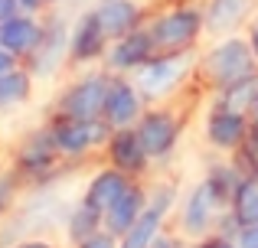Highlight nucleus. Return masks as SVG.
Masks as SVG:
<instances>
[{
    "instance_id": "c9c22d12",
    "label": "nucleus",
    "mask_w": 258,
    "mask_h": 248,
    "mask_svg": "<svg viewBox=\"0 0 258 248\" xmlns=\"http://www.w3.org/2000/svg\"><path fill=\"white\" fill-rule=\"evenodd\" d=\"M4 173H7V163H4V157H0V177H4Z\"/></svg>"
},
{
    "instance_id": "2f4dec72",
    "label": "nucleus",
    "mask_w": 258,
    "mask_h": 248,
    "mask_svg": "<svg viewBox=\"0 0 258 248\" xmlns=\"http://www.w3.org/2000/svg\"><path fill=\"white\" fill-rule=\"evenodd\" d=\"M245 39H248V46H252V56H255V62H258V13L252 17V23L245 26Z\"/></svg>"
},
{
    "instance_id": "393cba45",
    "label": "nucleus",
    "mask_w": 258,
    "mask_h": 248,
    "mask_svg": "<svg viewBox=\"0 0 258 248\" xmlns=\"http://www.w3.org/2000/svg\"><path fill=\"white\" fill-rule=\"evenodd\" d=\"M232 163L239 167L242 177H258V144L255 140H248L245 147H239L232 153Z\"/></svg>"
},
{
    "instance_id": "a878e982",
    "label": "nucleus",
    "mask_w": 258,
    "mask_h": 248,
    "mask_svg": "<svg viewBox=\"0 0 258 248\" xmlns=\"http://www.w3.org/2000/svg\"><path fill=\"white\" fill-rule=\"evenodd\" d=\"M186 248H239L235 238L222 235V232H209V235H200V238H189Z\"/></svg>"
},
{
    "instance_id": "412c9836",
    "label": "nucleus",
    "mask_w": 258,
    "mask_h": 248,
    "mask_svg": "<svg viewBox=\"0 0 258 248\" xmlns=\"http://www.w3.org/2000/svg\"><path fill=\"white\" fill-rule=\"evenodd\" d=\"M98 229H105V216H101L98 209H92L85 199H76V203L66 209V216H62V238H66V245L76 248L79 242H85L88 235H95Z\"/></svg>"
},
{
    "instance_id": "6e6552de",
    "label": "nucleus",
    "mask_w": 258,
    "mask_h": 248,
    "mask_svg": "<svg viewBox=\"0 0 258 248\" xmlns=\"http://www.w3.org/2000/svg\"><path fill=\"white\" fill-rule=\"evenodd\" d=\"M23 65L36 75V82H49V78H59L62 72H69V20L59 13V7L46 13L43 39L23 59Z\"/></svg>"
},
{
    "instance_id": "4be33fe9",
    "label": "nucleus",
    "mask_w": 258,
    "mask_h": 248,
    "mask_svg": "<svg viewBox=\"0 0 258 248\" xmlns=\"http://www.w3.org/2000/svg\"><path fill=\"white\" fill-rule=\"evenodd\" d=\"M229 212L235 216L239 225L258 222V177H242L235 183V193L229 199Z\"/></svg>"
},
{
    "instance_id": "c756f323",
    "label": "nucleus",
    "mask_w": 258,
    "mask_h": 248,
    "mask_svg": "<svg viewBox=\"0 0 258 248\" xmlns=\"http://www.w3.org/2000/svg\"><path fill=\"white\" fill-rule=\"evenodd\" d=\"M235 245H239V248H258V222H252V225H239Z\"/></svg>"
},
{
    "instance_id": "9d476101",
    "label": "nucleus",
    "mask_w": 258,
    "mask_h": 248,
    "mask_svg": "<svg viewBox=\"0 0 258 248\" xmlns=\"http://www.w3.org/2000/svg\"><path fill=\"white\" fill-rule=\"evenodd\" d=\"M108 43H111L108 33L98 26V20H95V13L88 7L82 13H76L69 20V72L101 65Z\"/></svg>"
},
{
    "instance_id": "f03ea898",
    "label": "nucleus",
    "mask_w": 258,
    "mask_h": 248,
    "mask_svg": "<svg viewBox=\"0 0 258 248\" xmlns=\"http://www.w3.org/2000/svg\"><path fill=\"white\" fill-rule=\"evenodd\" d=\"M7 167L17 173V180L23 183L26 193L30 190H56V186L76 170V167L66 163L62 153L56 150L46 121L30 127L26 134H20V140L10 150V163Z\"/></svg>"
},
{
    "instance_id": "bb28decb",
    "label": "nucleus",
    "mask_w": 258,
    "mask_h": 248,
    "mask_svg": "<svg viewBox=\"0 0 258 248\" xmlns=\"http://www.w3.org/2000/svg\"><path fill=\"white\" fill-rule=\"evenodd\" d=\"M7 248H62L56 238H49L46 232H33V235H20L17 242H10Z\"/></svg>"
},
{
    "instance_id": "c85d7f7f",
    "label": "nucleus",
    "mask_w": 258,
    "mask_h": 248,
    "mask_svg": "<svg viewBox=\"0 0 258 248\" xmlns=\"http://www.w3.org/2000/svg\"><path fill=\"white\" fill-rule=\"evenodd\" d=\"M186 242H189V238H183L180 232H176L173 225H170L167 232H160V235H157V242H154L151 248H186Z\"/></svg>"
},
{
    "instance_id": "dca6fc26",
    "label": "nucleus",
    "mask_w": 258,
    "mask_h": 248,
    "mask_svg": "<svg viewBox=\"0 0 258 248\" xmlns=\"http://www.w3.org/2000/svg\"><path fill=\"white\" fill-rule=\"evenodd\" d=\"M203 13H206V39L245 33V26L258 13V0H203Z\"/></svg>"
},
{
    "instance_id": "2eb2a0df",
    "label": "nucleus",
    "mask_w": 258,
    "mask_h": 248,
    "mask_svg": "<svg viewBox=\"0 0 258 248\" xmlns=\"http://www.w3.org/2000/svg\"><path fill=\"white\" fill-rule=\"evenodd\" d=\"M131 183H134V177H127V173H121L118 167H111V163L101 160V163L88 173V180L82 186V196H79V199H85L92 209H98L101 216H105V212L127 193Z\"/></svg>"
},
{
    "instance_id": "7ed1b4c3",
    "label": "nucleus",
    "mask_w": 258,
    "mask_h": 248,
    "mask_svg": "<svg viewBox=\"0 0 258 248\" xmlns=\"http://www.w3.org/2000/svg\"><path fill=\"white\" fill-rule=\"evenodd\" d=\"M144 26L157 52H196L206 43L203 0H170L167 7H157L147 13Z\"/></svg>"
},
{
    "instance_id": "423d86ee",
    "label": "nucleus",
    "mask_w": 258,
    "mask_h": 248,
    "mask_svg": "<svg viewBox=\"0 0 258 248\" xmlns=\"http://www.w3.org/2000/svg\"><path fill=\"white\" fill-rule=\"evenodd\" d=\"M222 212H229V199L209 183V177L203 173L196 183H189L186 190L180 193V203H176L173 212V229L180 232L183 238H200L216 232Z\"/></svg>"
},
{
    "instance_id": "4468645a",
    "label": "nucleus",
    "mask_w": 258,
    "mask_h": 248,
    "mask_svg": "<svg viewBox=\"0 0 258 248\" xmlns=\"http://www.w3.org/2000/svg\"><path fill=\"white\" fill-rule=\"evenodd\" d=\"M147 102L141 95V89L134 85L131 75H114L111 78V89H108V98H105V121L111 127H134L144 115Z\"/></svg>"
},
{
    "instance_id": "9b49d317",
    "label": "nucleus",
    "mask_w": 258,
    "mask_h": 248,
    "mask_svg": "<svg viewBox=\"0 0 258 248\" xmlns=\"http://www.w3.org/2000/svg\"><path fill=\"white\" fill-rule=\"evenodd\" d=\"M98 160L118 167L121 173H127V177H134V180H151L154 167H157L154 157L147 153L138 127H114L111 140L105 144V150H101Z\"/></svg>"
},
{
    "instance_id": "f257e3e1",
    "label": "nucleus",
    "mask_w": 258,
    "mask_h": 248,
    "mask_svg": "<svg viewBox=\"0 0 258 248\" xmlns=\"http://www.w3.org/2000/svg\"><path fill=\"white\" fill-rule=\"evenodd\" d=\"M258 62L252 56L245 33H229V36H213L206 46L196 49V72H193V89L196 95L209 98L219 89L239 82L245 75H255Z\"/></svg>"
},
{
    "instance_id": "1a4fd4ad",
    "label": "nucleus",
    "mask_w": 258,
    "mask_h": 248,
    "mask_svg": "<svg viewBox=\"0 0 258 248\" xmlns=\"http://www.w3.org/2000/svg\"><path fill=\"white\" fill-rule=\"evenodd\" d=\"M200 137L213 153L232 157L239 147L248 144V137H252V121H248L245 111H232V108L206 102V111H203V121H200Z\"/></svg>"
},
{
    "instance_id": "473e14b6",
    "label": "nucleus",
    "mask_w": 258,
    "mask_h": 248,
    "mask_svg": "<svg viewBox=\"0 0 258 248\" xmlns=\"http://www.w3.org/2000/svg\"><path fill=\"white\" fill-rule=\"evenodd\" d=\"M248 121H252V137H248V140H255V144H258V89H255L252 105H248Z\"/></svg>"
},
{
    "instance_id": "39448f33",
    "label": "nucleus",
    "mask_w": 258,
    "mask_h": 248,
    "mask_svg": "<svg viewBox=\"0 0 258 248\" xmlns=\"http://www.w3.org/2000/svg\"><path fill=\"white\" fill-rule=\"evenodd\" d=\"M111 72L95 65V69H79L69 78H62V89L56 92L49 111L79 118V121H92V118L105 115V98L111 89Z\"/></svg>"
},
{
    "instance_id": "f8f14e48",
    "label": "nucleus",
    "mask_w": 258,
    "mask_h": 248,
    "mask_svg": "<svg viewBox=\"0 0 258 248\" xmlns=\"http://www.w3.org/2000/svg\"><path fill=\"white\" fill-rule=\"evenodd\" d=\"M43 121H46V127H49V134H52L56 150L62 153V160H66V163H72L76 170L82 163H88V160L98 157V153H95V147H92L88 121H79V118H69V115H59V111H49Z\"/></svg>"
},
{
    "instance_id": "cd10ccee",
    "label": "nucleus",
    "mask_w": 258,
    "mask_h": 248,
    "mask_svg": "<svg viewBox=\"0 0 258 248\" xmlns=\"http://www.w3.org/2000/svg\"><path fill=\"white\" fill-rule=\"evenodd\" d=\"M76 248H121V238L108 229H98L95 235H88L85 242H79Z\"/></svg>"
},
{
    "instance_id": "f704fd0d",
    "label": "nucleus",
    "mask_w": 258,
    "mask_h": 248,
    "mask_svg": "<svg viewBox=\"0 0 258 248\" xmlns=\"http://www.w3.org/2000/svg\"><path fill=\"white\" fill-rule=\"evenodd\" d=\"M62 4H69V0H49V7H62Z\"/></svg>"
},
{
    "instance_id": "6ab92c4d",
    "label": "nucleus",
    "mask_w": 258,
    "mask_h": 248,
    "mask_svg": "<svg viewBox=\"0 0 258 248\" xmlns=\"http://www.w3.org/2000/svg\"><path fill=\"white\" fill-rule=\"evenodd\" d=\"M147 199H151V180H134V183L127 186L124 196L105 212V229L121 238L134 222H138L141 212L147 209Z\"/></svg>"
},
{
    "instance_id": "aec40b11",
    "label": "nucleus",
    "mask_w": 258,
    "mask_h": 248,
    "mask_svg": "<svg viewBox=\"0 0 258 248\" xmlns=\"http://www.w3.org/2000/svg\"><path fill=\"white\" fill-rule=\"evenodd\" d=\"M36 75H33L26 65L0 75V115H13V111L26 108L36 95Z\"/></svg>"
},
{
    "instance_id": "5701e85b",
    "label": "nucleus",
    "mask_w": 258,
    "mask_h": 248,
    "mask_svg": "<svg viewBox=\"0 0 258 248\" xmlns=\"http://www.w3.org/2000/svg\"><path fill=\"white\" fill-rule=\"evenodd\" d=\"M255 89H258V72L239 78V82H232V85H226V89H219L216 95H209L206 102L222 105V108H232V111H245L248 115V105H252V98H255Z\"/></svg>"
},
{
    "instance_id": "20e7f679",
    "label": "nucleus",
    "mask_w": 258,
    "mask_h": 248,
    "mask_svg": "<svg viewBox=\"0 0 258 248\" xmlns=\"http://www.w3.org/2000/svg\"><path fill=\"white\" fill-rule=\"evenodd\" d=\"M193 72L196 52H154L131 78L147 105H170L193 89Z\"/></svg>"
},
{
    "instance_id": "0eeeda50",
    "label": "nucleus",
    "mask_w": 258,
    "mask_h": 248,
    "mask_svg": "<svg viewBox=\"0 0 258 248\" xmlns=\"http://www.w3.org/2000/svg\"><path fill=\"white\" fill-rule=\"evenodd\" d=\"M144 140L147 153L154 157V163H167L183 144V134H186V118L183 111H176V105H147L141 121L134 124Z\"/></svg>"
},
{
    "instance_id": "a211bd4d",
    "label": "nucleus",
    "mask_w": 258,
    "mask_h": 248,
    "mask_svg": "<svg viewBox=\"0 0 258 248\" xmlns=\"http://www.w3.org/2000/svg\"><path fill=\"white\" fill-rule=\"evenodd\" d=\"M43 30H46V13L39 17V13L17 10L13 17H7L4 23H0V46H7L10 52H17L20 59H26L39 46Z\"/></svg>"
},
{
    "instance_id": "72a5a7b5",
    "label": "nucleus",
    "mask_w": 258,
    "mask_h": 248,
    "mask_svg": "<svg viewBox=\"0 0 258 248\" xmlns=\"http://www.w3.org/2000/svg\"><path fill=\"white\" fill-rule=\"evenodd\" d=\"M17 10H20V0H0V23H4L7 17H13Z\"/></svg>"
},
{
    "instance_id": "e433bc0d",
    "label": "nucleus",
    "mask_w": 258,
    "mask_h": 248,
    "mask_svg": "<svg viewBox=\"0 0 258 248\" xmlns=\"http://www.w3.org/2000/svg\"><path fill=\"white\" fill-rule=\"evenodd\" d=\"M62 248H72V245H62Z\"/></svg>"
},
{
    "instance_id": "b1692460",
    "label": "nucleus",
    "mask_w": 258,
    "mask_h": 248,
    "mask_svg": "<svg viewBox=\"0 0 258 248\" xmlns=\"http://www.w3.org/2000/svg\"><path fill=\"white\" fill-rule=\"evenodd\" d=\"M23 199V183L17 180V173L7 167V173L0 177V222L17 209V203Z\"/></svg>"
},
{
    "instance_id": "f3484780",
    "label": "nucleus",
    "mask_w": 258,
    "mask_h": 248,
    "mask_svg": "<svg viewBox=\"0 0 258 248\" xmlns=\"http://www.w3.org/2000/svg\"><path fill=\"white\" fill-rule=\"evenodd\" d=\"M88 10L95 13V20L108 33V39H118L124 33L138 30V26H144L147 13H151L141 0H92Z\"/></svg>"
},
{
    "instance_id": "ddd939ff",
    "label": "nucleus",
    "mask_w": 258,
    "mask_h": 248,
    "mask_svg": "<svg viewBox=\"0 0 258 248\" xmlns=\"http://www.w3.org/2000/svg\"><path fill=\"white\" fill-rule=\"evenodd\" d=\"M154 52H157V46H154L147 26H138V30H131V33H124V36L108 43L101 69H108L111 75H134Z\"/></svg>"
},
{
    "instance_id": "7c9ffc66",
    "label": "nucleus",
    "mask_w": 258,
    "mask_h": 248,
    "mask_svg": "<svg viewBox=\"0 0 258 248\" xmlns=\"http://www.w3.org/2000/svg\"><path fill=\"white\" fill-rule=\"evenodd\" d=\"M20 65H23V59H20L17 52H10L7 46H0V75H7V72L20 69Z\"/></svg>"
}]
</instances>
